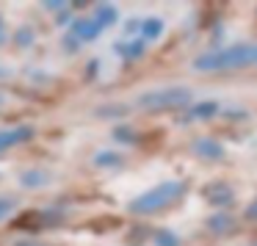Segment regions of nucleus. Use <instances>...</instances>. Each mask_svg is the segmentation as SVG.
<instances>
[{
	"mask_svg": "<svg viewBox=\"0 0 257 246\" xmlns=\"http://www.w3.org/2000/svg\"><path fill=\"white\" fill-rule=\"evenodd\" d=\"M257 67V45H232L221 50L202 53L194 61L196 72H224V69Z\"/></svg>",
	"mask_w": 257,
	"mask_h": 246,
	"instance_id": "1",
	"label": "nucleus"
},
{
	"mask_svg": "<svg viewBox=\"0 0 257 246\" xmlns=\"http://www.w3.org/2000/svg\"><path fill=\"white\" fill-rule=\"evenodd\" d=\"M183 191H185V185L180 183V180H166V183L155 185L152 191L141 194L139 199L130 205V210H133V213H155V210H161V207L172 205Z\"/></svg>",
	"mask_w": 257,
	"mask_h": 246,
	"instance_id": "2",
	"label": "nucleus"
},
{
	"mask_svg": "<svg viewBox=\"0 0 257 246\" xmlns=\"http://www.w3.org/2000/svg\"><path fill=\"white\" fill-rule=\"evenodd\" d=\"M188 100H191L188 89H158L139 97V105L141 108H177V105H185Z\"/></svg>",
	"mask_w": 257,
	"mask_h": 246,
	"instance_id": "3",
	"label": "nucleus"
},
{
	"mask_svg": "<svg viewBox=\"0 0 257 246\" xmlns=\"http://www.w3.org/2000/svg\"><path fill=\"white\" fill-rule=\"evenodd\" d=\"M34 136L31 128H14V130H6V133H0V150H6V147H14L20 141H28Z\"/></svg>",
	"mask_w": 257,
	"mask_h": 246,
	"instance_id": "4",
	"label": "nucleus"
},
{
	"mask_svg": "<svg viewBox=\"0 0 257 246\" xmlns=\"http://www.w3.org/2000/svg\"><path fill=\"white\" fill-rule=\"evenodd\" d=\"M205 196L213 205H227V202H232V191L227 185H210V188H205Z\"/></svg>",
	"mask_w": 257,
	"mask_h": 246,
	"instance_id": "5",
	"label": "nucleus"
},
{
	"mask_svg": "<svg viewBox=\"0 0 257 246\" xmlns=\"http://www.w3.org/2000/svg\"><path fill=\"white\" fill-rule=\"evenodd\" d=\"M100 28H102V25L97 23V20H94V23H86V20H83V23H75L72 31L80 36V39H94V36L100 34Z\"/></svg>",
	"mask_w": 257,
	"mask_h": 246,
	"instance_id": "6",
	"label": "nucleus"
},
{
	"mask_svg": "<svg viewBox=\"0 0 257 246\" xmlns=\"http://www.w3.org/2000/svg\"><path fill=\"white\" fill-rule=\"evenodd\" d=\"M196 152L199 155H210V158H221L224 155V150H221V144H216V141H210V139H202V141H196Z\"/></svg>",
	"mask_w": 257,
	"mask_h": 246,
	"instance_id": "7",
	"label": "nucleus"
},
{
	"mask_svg": "<svg viewBox=\"0 0 257 246\" xmlns=\"http://www.w3.org/2000/svg\"><path fill=\"white\" fill-rule=\"evenodd\" d=\"M216 111H218L216 102H202V105H196L194 111H191V116H194V119H205V116H213Z\"/></svg>",
	"mask_w": 257,
	"mask_h": 246,
	"instance_id": "8",
	"label": "nucleus"
},
{
	"mask_svg": "<svg viewBox=\"0 0 257 246\" xmlns=\"http://www.w3.org/2000/svg\"><path fill=\"white\" fill-rule=\"evenodd\" d=\"M47 174L45 172H25L23 174V185H45Z\"/></svg>",
	"mask_w": 257,
	"mask_h": 246,
	"instance_id": "9",
	"label": "nucleus"
},
{
	"mask_svg": "<svg viewBox=\"0 0 257 246\" xmlns=\"http://www.w3.org/2000/svg\"><path fill=\"white\" fill-rule=\"evenodd\" d=\"M141 31H144V36H147V39H155V36L163 31V23H161V20H147V23H144V28H141Z\"/></svg>",
	"mask_w": 257,
	"mask_h": 246,
	"instance_id": "10",
	"label": "nucleus"
},
{
	"mask_svg": "<svg viewBox=\"0 0 257 246\" xmlns=\"http://www.w3.org/2000/svg\"><path fill=\"white\" fill-rule=\"evenodd\" d=\"M113 17H116V12H113L111 6H102V9H97V17H94V20H97V23L102 25V28H105V25L111 23Z\"/></svg>",
	"mask_w": 257,
	"mask_h": 246,
	"instance_id": "11",
	"label": "nucleus"
},
{
	"mask_svg": "<svg viewBox=\"0 0 257 246\" xmlns=\"http://www.w3.org/2000/svg\"><path fill=\"white\" fill-rule=\"evenodd\" d=\"M116 50L122 53V56L133 58V56H139V53H144V45H141V42H133V45H119Z\"/></svg>",
	"mask_w": 257,
	"mask_h": 246,
	"instance_id": "12",
	"label": "nucleus"
},
{
	"mask_svg": "<svg viewBox=\"0 0 257 246\" xmlns=\"http://www.w3.org/2000/svg\"><path fill=\"white\" fill-rule=\"evenodd\" d=\"M116 163H119V155H113V152H102L97 158V166H116Z\"/></svg>",
	"mask_w": 257,
	"mask_h": 246,
	"instance_id": "13",
	"label": "nucleus"
},
{
	"mask_svg": "<svg viewBox=\"0 0 257 246\" xmlns=\"http://www.w3.org/2000/svg\"><path fill=\"white\" fill-rule=\"evenodd\" d=\"M213 229H224V227H227V224H232V221H229V218L227 216H216V218H213Z\"/></svg>",
	"mask_w": 257,
	"mask_h": 246,
	"instance_id": "14",
	"label": "nucleus"
},
{
	"mask_svg": "<svg viewBox=\"0 0 257 246\" xmlns=\"http://www.w3.org/2000/svg\"><path fill=\"white\" fill-rule=\"evenodd\" d=\"M158 243H161V246H177V240L166 232V235H161V238H158Z\"/></svg>",
	"mask_w": 257,
	"mask_h": 246,
	"instance_id": "15",
	"label": "nucleus"
},
{
	"mask_svg": "<svg viewBox=\"0 0 257 246\" xmlns=\"http://www.w3.org/2000/svg\"><path fill=\"white\" fill-rule=\"evenodd\" d=\"M12 202H9V199H0V218H3V216H6V213H12Z\"/></svg>",
	"mask_w": 257,
	"mask_h": 246,
	"instance_id": "16",
	"label": "nucleus"
},
{
	"mask_svg": "<svg viewBox=\"0 0 257 246\" xmlns=\"http://www.w3.org/2000/svg\"><path fill=\"white\" fill-rule=\"evenodd\" d=\"M246 216H249V218H257V205H251L249 210H246Z\"/></svg>",
	"mask_w": 257,
	"mask_h": 246,
	"instance_id": "17",
	"label": "nucleus"
},
{
	"mask_svg": "<svg viewBox=\"0 0 257 246\" xmlns=\"http://www.w3.org/2000/svg\"><path fill=\"white\" fill-rule=\"evenodd\" d=\"M0 34H3V31H0Z\"/></svg>",
	"mask_w": 257,
	"mask_h": 246,
	"instance_id": "18",
	"label": "nucleus"
},
{
	"mask_svg": "<svg viewBox=\"0 0 257 246\" xmlns=\"http://www.w3.org/2000/svg\"><path fill=\"white\" fill-rule=\"evenodd\" d=\"M0 100H3V97H0Z\"/></svg>",
	"mask_w": 257,
	"mask_h": 246,
	"instance_id": "19",
	"label": "nucleus"
}]
</instances>
